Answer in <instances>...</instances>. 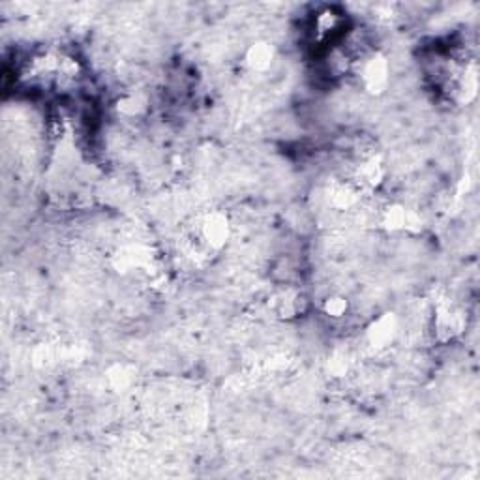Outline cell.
Listing matches in <instances>:
<instances>
[{
    "instance_id": "5bb4252c",
    "label": "cell",
    "mask_w": 480,
    "mask_h": 480,
    "mask_svg": "<svg viewBox=\"0 0 480 480\" xmlns=\"http://www.w3.org/2000/svg\"><path fill=\"white\" fill-rule=\"evenodd\" d=\"M136 381V370L124 362H117L108 370V383L117 392L128 391Z\"/></svg>"
},
{
    "instance_id": "6da1fadb",
    "label": "cell",
    "mask_w": 480,
    "mask_h": 480,
    "mask_svg": "<svg viewBox=\"0 0 480 480\" xmlns=\"http://www.w3.org/2000/svg\"><path fill=\"white\" fill-rule=\"evenodd\" d=\"M109 263L111 268L120 276H141L145 280L162 267L156 249L143 242L118 246L111 254Z\"/></svg>"
},
{
    "instance_id": "9c48e42d",
    "label": "cell",
    "mask_w": 480,
    "mask_h": 480,
    "mask_svg": "<svg viewBox=\"0 0 480 480\" xmlns=\"http://www.w3.org/2000/svg\"><path fill=\"white\" fill-rule=\"evenodd\" d=\"M272 314L282 321H295L308 310V296L296 287H284L272 295Z\"/></svg>"
},
{
    "instance_id": "5b68a950",
    "label": "cell",
    "mask_w": 480,
    "mask_h": 480,
    "mask_svg": "<svg viewBox=\"0 0 480 480\" xmlns=\"http://www.w3.org/2000/svg\"><path fill=\"white\" fill-rule=\"evenodd\" d=\"M375 223L389 235H419L424 227V218L415 209L394 201L379 209Z\"/></svg>"
},
{
    "instance_id": "7a4b0ae2",
    "label": "cell",
    "mask_w": 480,
    "mask_h": 480,
    "mask_svg": "<svg viewBox=\"0 0 480 480\" xmlns=\"http://www.w3.org/2000/svg\"><path fill=\"white\" fill-rule=\"evenodd\" d=\"M192 237L203 246L211 256L220 254L233 237V225L230 214L223 211L203 212L195 220Z\"/></svg>"
},
{
    "instance_id": "8fae6325",
    "label": "cell",
    "mask_w": 480,
    "mask_h": 480,
    "mask_svg": "<svg viewBox=\"0 0 480 480\" xmlns=\"http://www.w3.org/2000/svg\"><path fill=\"white\" fill-rule=\"evenodd\" d=\"M344 24H345L344 14L338 12L336 8L326 6L314 15L312 34L317 42H328V40H333V36L344 31Z\"/></svg>"
},
{
    "instance_id": "7c38bea8",
    "label": "cell",
    "mask_w": 480,
    "mask_h": 480,
    "mask_svg": "<svg viewBox=\"0 0 480 480\" xmlns=\"http://www.w3.org/2000/svg\"><path fill=\"white\" fill-rule=\"evenodd\" d=\"M148 108H150L148 96L145 92H136V90L122 94L115 102L117 115L122 117V118H128V120L145 117Z\"/></svg>"
},
{
    "instance_id": "9a60e30c",
    "label": "cell",
    "mask_w": 480,
    "mask_h": 480,
    "mask_svg": "<svg viewBox=\"0 0 480 480\" xmlns=\"http://www.w3.org/2000/svg\"><path fill=\"white\" fill-rule=\"evenodd\" d=\"M83 73L81 62L73 55H59L57 61V80L62 83H75Z\"/></svg>"
},
{
    "instance_id": "30bf717a",
    "label": "cell",
    "mask_w": 480,
    "mask_h": 480,
    "mask_svg": "<svg viewBox=\"0 0 480 480\" xmlns=\"http://www.w3.org/2000/svg\"><path fill=\"white\" fill-rule=\"evenodd\" d=\"M276 47L267 40H258L246 47L242 64L249 73H265L276 62Z\"/></svg>"
},
{
    "instance_id": "52a82bcc",
    "label": "cell",
    "mask_w": 480,
    "mask_h": 480,
    "mask_svg": "<svg viewBox=\"0 0 480 480\" xmlns=\"http://www.w3.org/2000/svg\"><path fill=\"white\" fill-rule=\"evenodd\" d=\"M400 334V321L396 314L385 312L373 317L364 328V344L373 353H385L389 351Z\"/></svg>"
},
{
    "instance_id": "3957f363",
    "label": "cell",
    "mask_w": 480,
    "mask_h": 480,
    "mask_svg": "<svg viewBox=\"0 0 480 480\" xmlns=\"http://www.w3.org/2000/svg\"><path fill=\"white\" fill-rule=\"evenodd\" d=\"M357 75L361 89L368 96H381L389 90L391 85V61L385 53L372 49L370 53L362 55L353 68Z\"/></svg>"
},
{
    "instance_id": "8992f818",
    "label": "cell",
    "mask_w": 480,
    "mask_h": 480,
    "mask_svg": "<svg viewBox=\"0 0 480 480\" xmlns=\"http://www.w3.org/2000/svg\"><path fill=\"white\" fill-rule=\"evenodd\" d=\"M389 167L381 155L372 153L361 158V162L353 169L351 183L355 184L362 193H375L381 190L387 183Z\"/></svg>"
},
{
    "instance_id": "ba28073f",
    "label": "cell",
    "mask_w": 480,
    "mask_h": 480,
    "mask_svg": "<svg viewBox=\"0 0 480 480\" xmlns=\"http://www.w3.org/2000/svg\"><path fill=\"white\" fill-rule=\"evenodd\" d=\"M362 195L364 193L349 179H334L325 186L323 192L326 207L336 212H349L359 209L362 203Z\"/></svg>"
},
{
    "instance_id": "4fadbf2b",
    "label": "cell",
    "mask_w": 480,
    "mask_h": 480,
    "mask_svg": "<svg viewBox=\"0 0 480 480\" xmlns=\"http://www.w3.org/2000/svg\"><path fill=\"white\" fill-rule=\"evenodd\" d=\"M319 310L328 321L340 323L351 314V300L342 293H331L321 300Z\"/></svg>"
},
{
    "instance_id": "277c9868",
    "label": "cell",
    "mask_w": 480,
    "mask_h": 480,
    "mask_svg": "<svg viewBox=\"0 0 480 480\" xmlns=\"http://www.w3.org/2000/svg\"><path fill=\"white\" fill-rule=\"evenodd\" d=\"M467 326V319L462 308L454 305L448 298H439L434 305L432 321H429V331H432L434 342L447 345L460 338Z\"/></svg>"
},
{
    "instance_id": "2e32d148",
    "label": "cell",
    "mask_w": 480,
    "mask_h": 480,
    "mask_svg": "<svg viewBox=\"0 0 480 480\" xmlns=\"http://www.w3.org/2000/svg\"><path fill=\"white\" fill-rule=\"evenodd\" d=\"M351 364H353V361L349 357V353L338 349V351L333 353L331 357H328L326 372H328V375L334 377V379H344L351 372Z\"/></svg>"
}]
</instances>
